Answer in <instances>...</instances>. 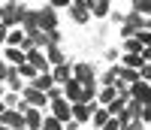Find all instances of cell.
Masks as SVG:
<instances>
[{
	"instance_id": "obj_24",
	"label": "cell",
	"mask_w": 151,
	"mask_h": 130,
	"mask_svg": "<svg viewBox=\"0 0 151 130\" xmlns=\"http://www.w3.org/2000/svg\"><path fill=\"white\" fill-rule=\"evenodd\" d=\"M133 12H136V15H142V18H151V0H136V3H133Z\"/></svg>"
},
{
	"instance_id": "obj_17",
	"label": "cell",
	"mask_w": 151,
	"mask_h": 130,
	"mask_svg": "<svg viewBox=\"0 0 151 130\" xmlns=\"http://www.w3.org/2000/svg\"><path fill=\"white\" fill-rule=\"evenodd\" d=\"M6 85H9L12 94H21V91H24V79L18 76V70H15V67H9V73H6Z\"/></svg>"
},
{
	"instance_id": "obj_8",
	"label": "cell",
	"mask_w": 151,
	"mask_h": 130,
	"mask_svg": "<svg viewBox=\"0 0 151 130\" xmlns=\"http://www.w3.org/2000/svg\"><path fill=\"white\" fill-rule=\"evenodd\" d=\"M40 30L48 33V30H58V12L52 6H42L40 9Z\"/></svg>"
},
{
	"instance_id": "obj_10",
	"label": "cell",
	"mask_w": 151,
	"mask_h": 130,
	"mask_svg": "<svg viewBox=\"0 0 151 130\" xmlns=\"http://www.w3.org/2000/svg\"><path fill=\"white\" fill-rule=\"evenodd\" d=\"M21 30H24V36H33L36 30H40V9H27V12H24Z\"/></svg>"
},
{
	"instance_id": "obj_7",
	"label": "cell",
	"mask_w": 151,
	"mask_h": 130,
	"mask_svg": "<svg viewBox=\"0 0 151 130\" xmlns=\"http://www.w3.org/2000/svg\"><path fill=\"white\" fill-rule=\"evenodd\" d=\"M130 100H136L139 106H151V85L148 82H136L130 88Z\"/></svg>"
},
{
	"instance_id": "obj_38",
	"label": "cell",
	"mask_w": 151,
	"mask_h": 130,
	"mask_svg": "<svg viewBox=\"0 0 151 130\" xmlns=\"http://www.w3.org/2000/svg\"><path fill=\"white\" fill-rule=\"evenodd\" d=\"M0 9H3V6H0Z\"/></svg>"
},
{
	"instance_id": "obj_2",
	"label": "cell",
	"mask_w": 151,
	"mask_h": 130,
	"mask_svg": "<svg viewBox=\"0 0 151 130\" xmlns=\"http://www.w3.org/2000/svg\"><path fill=\"white\" fill-rule=\"evenodd\" d=\"M145 30V18L142 15H136V12H127V18H124L121 24V36H127V40H133L136 33H142Z\"/></svg>"
},
{
	"instance_id": "obj_23",
	"label": "cell",
	"mask_w": 151,
	"mask_h": 130,
	"mask_svg": "<svg viewBox=\"0 0 151 130\" xmlns=\"http://www.w3.org/2000/svg\"><path fill=\"white\" fill-rule=\"evenodd\" d=\"M121 67H127V70H142V55H124Z\"/></svg>"
},
{
	"instance_id": "obj_20",
	"label": "cell",
	"mask_w": 151,
	"mask_h": 130,
	"mask_svg": "<svg viewBox=\"0 0 151 130\" xmlns=\"http://www.w3.org/2000/svg\"><path fill=\"white\" fill-rule=\"evenodd\" d=\"M88 9H91V15H97V18H106L112 6L106 3V0H94V3H88Z\"/></svg>"
},
{
	"instance_id": "obj_19",
	"label": "cell",
	"mask_w": 151,
	"mask_h": 130,
	"mask_svg": "<svg viewBox=\"0 0 151 130\" xmlns=\"http://www.w3.org/2000/svg\"><path fill=\"white\" fill-rule=\"evenodd\" d=\"M109 118H112V115H109V112H106V109L97 103V109H94V115H91V124L100 130V127H106V124H109Z\"/></svg>"
},
{
	"instance_id": "obj_4",
	"label": "cell",
	"mask_w": 151,
	"mask_h": 130,
	"mask_svg": "<svg viewBox=\"0 0 151 130\" xmlns=\"http://www.w3.org/2000/svg\"><path fill=\"white\" fill-rule=\"evenodd\" d=\"M73 79L79 82V85H97V73H94L91 64L79 61V64H73Z\"/></svg>"
},
{
	"instance_id": "obj_27",
	"label": "cell",
	"mask_w": 151,
	"mask_h": 130,
	"mask_svg": "<svg viewBox=\"0 0 151 130\" xmlns=\"http://www.w3.org/2000/svg\"><path fill=\"white\" fill-rule=\"evenodd\" d=\"M3 106L6 109H18L21 106V94H3Z\"/></svg>"
},
{
	"instance_id": "obj_5",
	"label": "cell",
	"mask_w": 151,
	"mask_h": 130,
	"mask_svg": "<svg viewBox=\"0 0 151 130\" xmlns=\"http://www.w3.org/2000/svg\"><path fill=\"white\" fill-rule=\"evenodd\" d=\"M48 115L58 118L60 124H67V121L73 118V106H70L67 100H55V103H48Z\"/></svg>"
},
{
	"instance_id": "obj_37",
	"label": "cell",
	"mask_w": 151,
	"mask_h": 130,
	"mask_svg": "<svg viewBox=\"0 0 151 130\" xmlns=\"http://www.w3.org/2000/svg\"><path fill=\"white\" fill-rule=\"evenodd\" d=\"M0 130H9V127H3V124H0Z\"/></svg>"
},
{
	"instance_id": "obj_6",
	"label": "cell",
	"mask_w": 151,
	"mask_h": 130,
	"mask_svg": "<svg viewBox=\"0 0 151 130\" xmlns=\"http://www.w3.org/2000/svg\"><path fill=\"white\" fill-rule=\"evenodd\" d=\"M18 112L24 115V127H27V130H40V127H42V118H45V115H42L40 109H30V106H24V103H21Z\"/></svg>"
},
{
	"instance_id": "obj_30",
	"label": "cell",
	"mask_w": 151,
	"mask_h": 130,
	"mask_svg": "<svg viewBox=\"0 0 151 130\" xmlns=\"http://www.w3.org/2000/svg\"><path fill=\"white\" fill-rule=\"evenodd\" d=\"M139 124H142V127L151 124V106H142V109H139Z\"/></svg>"
},
{
	"instance_id": "obj_22",
	"label": "cell",
	"mask_w": 151,
	"mask_h": 130,
	"mask_svg": "<svg viewBox=\"0 0 151 130\" xmlns=\"http://www.w3.org/2000/svg\"><path fill=\"white\" fill-rule=\"evenodd\" d=\"M6 61H9V67H21L24 64V51L21 48H6Z\"/></svg>"
},
{
	"instance_id": "obj_21",
	"label": "cell",
	"mask_w": 151,
	"mask_h": 130,
	"mask_svg": "<svg viewBox=\"0 0 151 130\" xmlns=\"http://www.w3.org/2000/svg\"><path fill=\"white\" fill-rule=\"evenodd\" d=\"M118 97V88H100V94H97V103L100 106H109L112 100Z\"/></svg>"
},
{
	"instance_id": "obj_16",
	"label": "cell",
	"mask_w": 151,
	"mask_h": 130,
	"mask_svg": "<svg viewBox=\"0 0 151 130\" xmlns=\"http://www.w3.org/2000/svg\"><path fill=\"white\" fill-rule=\"evenodd\" d=\"M30 88H36V91H42V94H48V91L55 88V79H52V73H40L36 79L30 82Z\"/></svg>"
},
{
	"instance_id": "obj_34",
	"label": "cell",
	"mask_w": 151,
	"mask_h": 130,
	"mask_svg": "<svg viewBox=\"0 0 151 130\" xmlns=\"http://www.w3.org/2000/svg\"><path fill=\"white\" fill-rule=\"evenodd\" d=\"M6 112V106H3V97H0V115H3Z\"/></svg>"
},
{
	"instance_id": "obj_32",
	"label": "cell",
	"mask_w": 151,
	"mask_h": 130,
	"mask_svg": "<svg viewBox=\"0 0 151 130\" xmlns=\"http://www.w3.org/2000/svg\"><path fill=\"white\" fill-rule=\"evenodd\" d=\"M100 130H121V121H118V118H109V124L100 127Z\"/></svg>"
},
{
	"instance_id": "obj_35",
	"label": "cell",
	"mask_w": 151,
	"mask_h": 130,
	"mask_svg": "<svg viewBox=\"0 0 151 130\" xmlns=\"http://www.w3.org/2000/svg\"><path fill=\"white\" fill-rule=\"evenodd\" d=\"M3 94H6V91H3V82H0V97H3Z\"/></svg>"
},
{
	"instance_id": "obj_36",
	"label": "cell",
	"mask_w": 151,
	"mask_h": 130,
	"mask_svg": "<svg viewBox=\"0 0 151 130\" xmlns=\"http://www.w3.org/2000/svg\"><path fill=\"white\" fill-rule=\"evenodd\" d=\"M0 70H6V64H3V61H0Z\"/></svg>"
},
{
	"instance_id": "obj_29",
	"label": "cell",
	"mask_w": 151,
	"mask_h": 130,
	"mask_svg": "<svg viewBox=\"0 0 151 130\" xmlns=\"http://www.w3.org/2000/svg\"><path fill=\"white\" fill-rule=\"evenodd\" d=\"M124 48H127V55H142V43L136 40V36H133V40H127V43H124Z\"/></svg>"
},
{
	"instance_id": "obj_25",
	"label": "cell",
	"mask_w": 151,
	"mask_h": 130,
	"mask_svg": "<svg viewBox=\"0 0 151 130\" xmlns=\"http://www.w3.org/2000/svg\"><path fill=\"white\" fill-rule=\"evenodd\" d=\"M100 85H103V88H115V85H118V67L106 70V76L100 79Z\"/></svg>"
},
{
	"instance_id": "obj_3",
	"label": "cell",
	"mask_w": 151,
	"mask_h": 130,
	"mask_svg": "<svg viewBox=\"0 0 151 130\" xmlns=\"http://www.w3.org/2000/svg\"><path fill=\"white\" fill-rule=\"evenodd\" d=\"M21 103H24V106H30V109H42V106H48V97L42 94V91L24 85V91H21Z\"/></svg>"
},
{
	"instance_id": "obj_9",
	"label": "cell",
	"mask_w": 151,
	"mask_h": 130,
	"mask_svg": "<svg viewBox=\"0 0 151 130\" xmlns=\"http://www.w3.org/2000/svg\"><path fill=\"white\" fill-rule=\"evenodd\" d=\"M0 124L9 127V130H24V115L18 109H6L3 115H0Z\"/></svg>"
},
{
	"instance_id": "obj_18",
	"label": "cell",
	"mask_w": 151,
	"mask_h": 130,
	"mask_svg": "<svg viewBox=\"0 0 151 130\" xmlns=\"http://www.w3.org/2000/svg\"><path fill=\"white\" fill-rule=\"evenodd\" d=\"M24 40H27V36H24V30H21V27L9 30V33H6V48H21V46H24Z\"/></svg>"
},
{
	"instance_id": "obj_33",
	"label": "cell",
	"mask_w": 151,
	"mask_h": 130,
	"mask_svg": "<svg viewBox=\"0 0 151 130\" xmlns=\"http://www.w3.org/2000/svg\"><path fill=\"white\" fill-rule=\"evenodd\" d=\"M6 33H9V30L3 27V24H0V46H3V43H6Z\"/></svg>"
},
{
	"instance_id": "obj_31",
	"label": "cell",
	"mask_w": 151,
	"mask_h": 130,
	"mask_svg": "<svg viewBox=\"0 0 151 130\" xmlns=\"http://www.w3.org/2000/svg\"><path fill=\"white\" fill-rule=\"evenodd\" d=\"M45 97H48V103H55V100H64V88H60V85H55V88L48 91Z\"/></svg>"
},
{
	"instance_id": "obj_15",
	"label": "cell",
	"mask_w": 151,
	"mask_h": 130,
	"mask_svg": "<svg viewBox=\"0 0 151 130\" xmlns=\"http://www.w3.org/2000/svg\"><path fill=\"white\" fill-rule=\"evenodd\" d=\"M45 61H48V67H60V64H67V58H64V51H60V46H48L45 48Z\"/></svg>"
},
{
	"instance_id": "obj_26",
	"label": "cell",
	"mask_w": 151,
	"mask_h": 130,
	"mask_svg": "<svg viewBox=\"0 0 151 130\" xmlns=\"http://www.w3.org/2000/svg\"><path fill=\"white\" fill-rule=\"evenodd\" d=\"M15 70H18V76H21V79H27V82H33V79H36V76H40V73H36V70L30 67V64H27V61H24V64H21V67H15Z\"/></svg>"
},
{
	"instance_id": "obj_14",
	"label": "cell",
	"mask_w": 151,
	"mask_h": 130,
	"mask_svg": "<svg viewBox=\"0 0 151 130\" xmlns=\"http://www.w3.org/2000/svg\"><path fill=\"white\" fill-rule=\"evenodd\" d=\"M64 100L70 103V106H73V103H82V85L76 82V79H70L64 85Z\"/></svg>"
},
{
	"instance_id": "obj_11",
	"label": "cell",
	"mask_w": 151,
	"mask_h": 130,
	"mask_svg": "<svg viewBox=\"0 0 151 130\" xmlns=\"http://www.w3.org/2000/svg\"><path fill=\"white\" fill-rule=\"evenodd\" d=\"M94 109H97V103H73V121H76V124L91 121Z\"/></svg>"
},
{
	"instance_id": "obj_13",
	"label": "cell",
	"mask_w": 151,
	"mask_h": 130,
	"mask_svg": "<svg viewBox=\"0 0 151 130\" xmlns=\"http://www.w3.org/2000/svg\"><path fill=\"white\" fill-rule=\"evenodd\" d=\"M52 79H55V85L64 88V85L73 79V64L67 61V64H60V67H55V70H52Z\"/></svg>"
},
{
	"instance_id": "obj_28",
	"label": "cell",
	"mask_w": 151,
	"mask_h": 130,
	"mask_svg": "<svg viewBox=\"0 0 151 130\" xmlns=\"http://www.w3.org/2000/svg\"><path fill=\"white\" fill-rule=\"evenodd\" d=\"M40 130H64V124H60L58 118H52V115H45V118H42V127Z\"/></svg>"
},
{
	"instance_id": "obj_12",
	"label": "cell",
	"mask_w": 151,
	"mask_h": 130,
	"mask_svg": "<svg viewBox=\"0 0 151 130\" xmlns=\"http://www.w3.org/2000/svg\"><path fill=\"white\" fill-rule=\"evenodd\" d=\"M70 15L73 21H79V24H88L91 21V9H88L85 0H73V6H70Z\"/></svg>"
},
{
	"instance_id": "obj_1",
	"label": "cell",
	"mask_w": 151,
	"mask_h": 130,
	"mask_svg": "<svg viewBox=\"0 0 151 130\" xmlns=\"http://www.w3.org/2000/svg\"><path fill=\"white\" fill-rule=\"evenodd\" d=\"M24 12H27V6H24V3H3V9H0V24H3L6 30L21 27Z\"/></svg>"
}]
</instances>
